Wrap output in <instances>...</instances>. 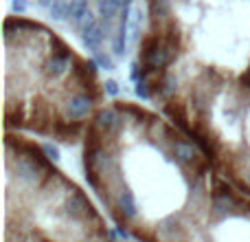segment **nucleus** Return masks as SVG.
I'll list each match as a JSON object with an SVG mask.
<instances>
[{
	"label": "nucleus",
	"instance_id": "nucleus-4",
	"mask_svg": "<svg viewBox=\"0 0 250 242\" xmlns=\"http://www.w3.org/2000/svg\"><path fill=\"white\" fill-rule=\"evenodd\" d=\"M178 242H250V196L222 174Z\"/></svg>",
	"mask_w": 250,
	"mask_h": 242
},
{
	"label": "nucleus",
	"instance_id": "nucleus-1",
	"mask_svg": "<svg viewBox=\"0 0 250 242\" xmlns=\"http://www.w3.org/2000/svg\"><path fill=\"white\" fill-rule=\"evenodd\" d=\"M83 172L110 220L136 242L180 240L220 174L180 125L129 101L97 110Z\"/></svg>",
	"mask_w": 250,
	"mask_h": 242
},
{
	"label": "nucleus",
	"instance_id": "nucleus-15",
	"mask_svg": "<svg viewBox=\"0 0 250 242\" xmlns=\"http://www.w3.org/2000/svg\"><path fill=\"white\" fill-rule=\"evenodd\" d=\"M110 242H136V240L127 238V236H123V238H121V236H117V234H114V236H112V240H110Z\"/></svg>",
	"mask_w": 250,
	"mask_h": 242
},
{
	"label": "nucleus",
	"instance_id": "nucleus-9",
	"mask_svg": "<svg viewBox=\"0 0 250 242\" xmlns=\"http://www.w3.org/2000/svg\"><path fill=\"white\" fill-rule=\"evenodd\" d=\"M48 13H51V18L55 22H62L68 18V2L66 0H55V2L48 7Z\"/></svg>",
	"mask_w": 250,
	"mask_h": 242
},
{
	"label": "nucleus",
	"instance_id": "nucleus-10",
	"mask_svg": "<svg viewBox=\"0 0 250 242\" xmlns=\"http://www.w3.org/2000/svg\"><path fill=\"white\" fill-rule=\"evenodd\" d=\"M125 47H127V31H117L112 38V51L114 55H123Z\"/></svg>",
	"mask_w": 250,
	"mask_h": 242
},
{
	"label": "nucleus",
	"instance_id": "nucleus-6",
	"mask_svg": "<svg viewBox=\"0 0 250 242\" xmlns=\"http://www.w3.org/2000/svg\"><path fill=\"white\" fill-rule=\"evenodd\" d=\"M151 18H154L156 24H163L169 22L173 13V0H151Z\"/></svg>",
	"mask_w": 250,
	"mask_h": 242
},
{
	"label": "nucleus",
	"instance_id": "nucleus-14",
	"mask_svg": "<svg viewBox=\"0 0 250 242\" xmlns=\"http://www.w3.org/2000/svg\"><path fill=\"white\" fill-rule=\"evenodd\" d=\"M105 93H110V95H114V93H117V84L114 82H105Z\"/></svg>",
	"mask_w": 250,
	"mask_h": 242
},
{
	"label": "nucleus",
	"instance_id": "nucleus-2",
	"mask_svg": "<svg viewBox=\"0 0 250 242\" xmlns=\"http://www.w3.org/2000/svg\"><path fill=\"white\" fill-rule=\"evenodd\" d=\"M4 242H110L114 231L88 194L55 168L46 147L4 139Z\"/></svg>",
	"mask_w": 250,
	"mask_h": 242
},
{
	"label": "nucleus",
	"instance_id": "nucleus-17",
	"mask_svg": "<svg viewBox=\"0 0 250 242\" xmlns=\"http://www.w3.org/2000/svg\"><path fill=\"white\" fill-rule=\"evenodd\" d=\"M117 4H119V7H132V0H117Z\"/></svg>",
	"mask_w": 250,
	"mask_h": 242
},
{
	"label": "nucleus",
	"instance_id": "nucleus-3",
	"mask_svg": "<svg viewBox=\"0 0 250 242\" xmlns=\"http://www.w3.org/2000/svg\"><path fill=\"white\" fill-rule=\"evenodd\" d=\"M176 125L202 147L226 181L250 196V88L224 82Z\"/></svg>",
	"mask_w": 250,
	"mask_h": 242
},
{
	"label": "nucleus",
	"instance_id": "nucleus-11",
	"mask_svg": "<svg viewBox=\"0 0 250 242\" xmlns=\"http://www.w3.org/2000/svg\"><path fill=\"white\" fill-rule=\"evenodd\" d=\"M95 62L101 66V69H105V71H108V69H112V60H110L108 55H104V53H101V51H95Z\"/></svg>",
	"mask_w": 250,
	"mask_h": 242
},
{
	"label": "nucleus",
	"instance_id": "nucleus-12",
	"mask_svg": "<svg viewBox=\"0 0 250 242\" xmlns=\"http://www.w3.org/2000/svg\"><path fill=\"white\" fill-rule=\"evenodd\" d=\"M11 9H13V13L22 16L26 11V0H11Z\"/></svg>",
	"mask_w": 250,
	"mask_h": 242
},
{
	"label": "nucleus",
	"instance_id": "nucleus-8",
	"mask_svg": "<svg viewBox=\"0 0 250 242\" xmlns=\"http://www.w3.org/2000/svg\"><path fill=\"white\" fill-rule=\"evenodd\" d=\"M97 11H99V18L112 20V18L121 11V7L117 4V0H101V2H97Z\"/></svg>",
	"mask_w": 250,
	"mask_h": 242
},
{
	"label": "nucleus",
	"instance_id": "nucleus-7",
	"mask_svg": "<svg viewBox=\"0 0 250 242\" xmlns=\"http://www.w3.org/2000/svg\"><path fill=\"white\" fill-rule=\"evenodd\" d=\"M90 13V7H88V0H70L68 2V20L73 22L75 26H82V22L88 18Z\"/></svg>",
	"mask_w": 250,
	"mask_h": 242
},
{
	"label": "nucleus",
	"instance_id": "nucleus-13",
	"mask_svg": "<svg viewBox=\"0 0 250 242\" xmlns=\"http://www.w3.org/2000/svg\"><path fill=\"white\" fill-rule=\"evenodd\" d=\"M99 24H101V31H104V35L108 38V35L112 33V20H104V18H101Z\"/></svg>",
	"mask_w": 250,
	"mask_h": 242
},
{
	"label": "nucleus",
	"instance_id": "nucleus-18",
	"mask_svg": "<svg viewBox=\"0 0 250 242\" xmlns=\"http://www.w3.org/2000/svg\"><path fill=\"white\" fill-rule=\"evenodd\" d=\"M97 2H101V0H97Z\"/></svg>",
	"mask_w": 250,
	"mask_h": 242
},
{
	"label": "nucleus",
	"instance_id": "nucleus-5",
	"mask_svg": "<svg viewBox=\"0 0 250 242\" xmlns=\"http://www.w3.org/2000/svg\"><path fill=\"white\" fill-rule=\"evenodd\" d=\"M79 33H82V42H83V47H86L88 51H99L101 42H104V38H105L104 31H101L99 20L92 16V11L88 13V18L82 22Z\"/></svg>",
	"mask_w": 250,
	"mask_h": 242
},
{
	"label": "nucleus",
	"instance_id": "nucleus-16",
	"mask_svg": "<svg viewBox=\"0 0 250 242\" xmlns=\"http://www.w3.org/2000/svg\"><path fill=\"white\" fill-rule=\"evenodd\" d=\"M53 2H55V0H38V4H40V7H46V9L51 7Z\"/></svg>",
	"mask_w": 250,
	"mask_h": 242
}]
</instances>
